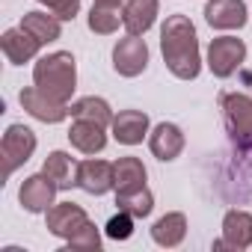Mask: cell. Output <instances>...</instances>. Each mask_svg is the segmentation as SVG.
Masks as SVG:
<instances>
[{"mask_svg":"<svg viewBox=\"0 0 252 252\" xmlns=\"http://www.w3.org/2000/svg\"><path fill=\"white\" fill-rule=\"evenodd\" d=\"M68 243V249H101V231H98V225L95 222H89V225H83L71 240H65Z\"/></svg>","mask_w":252,"mask_h":252,"instance_id":"484cf974","label":"cell"},{"mask_svg":"<svg viewBox=\"0 0 252 252\" xmlns=\"http://www.w3.org/2000/svg\"><path fill=\"white\" fill-rule=\"evenodd\" d=\"M184 237H187V217H184L181 211L163 214V217L152 225V240H155L158 246L172 249V246H178Z\"/></svg>","mask_w":252,"mask_h":252,"instance_id":"d6986e66","label":"cell"},{"mask_svg":"<svg viewBox=\"0 0 252 252\" xmlns=\"http://www.w3.org/2000/svg\"><path fill=\"white\" fill-rule=\"evenodd\" d=\"M18 101H21V107H24L33 119H39V122H45V125H57V122H63V119L71 116V107H68V104H60V101L48 98L36 83H33V86H24V89L18 92Z\"/></svg>","mask_w":252,"mask_h":252,"instance_id":"52a82bcc","label":"cell"},{"mask_svg":"<svg viewBox=\"0 0 252 252\" xmlns=\"http://www.w3.org/2000/svg\"><path fill=\"white\" fill-rule=\"evenodd\" d=\"M95 3H101V6H122L125 0H95Z\"/></svg>","mask_w":252,"mask_h":252,"instance_id":"83f0119b","label":"cell"},{"mask_svg":"<svg viewBox=\"0 0 252 252\" xmlns=\"http://www.w3.org/2000/svg\"><path fill=\"white\" fill-rule=\"evenodd\" d=\"M246 3L243 0H208L205 21L214 30H240L246 24Z\"/></svg>","mask_w":252,"mask_h":252,"instance_id":"8fae6325","label":"cell"},{"mask_svg":"<svg viewBox=\"0 0 252 252\" xmlns=\"http://www.w3.org/2000/svg\"><path fill=\"white\" fill-rule=\"evenodd\" d=\"M104 231H107L110 240H128L134 234V217L128 211H119V214H113L107 220V228Z\"/></svg>","mask_w":252,"mask_h":252,"instance_id":"d4e9b609","label":"cell"},{"mask_svg":"<svg viewBox=\"0 0 252 252\" xmlns=\"http://www.w3.org/2000/svg\"><path fill=\"white\" fill-rule=\"evenodd\" d=\"M222 116L225 128L237 149H252V98L243 92H225L222 95Z\"/></svg>","mask_w":252,"mask_h":252,"instance_id":"3957f363","label":"cell"},{"mask_svg":"<svg viewBox=\"0 0 252 252\" xmlns=\"http://www.w3.org/2000/svg\"><path fill=\"white\" fill-rule=\"evenodd\" d=\"M0 48H3V57H6L12 65H24V63H30V60L42 51V42H39L36 36H30L24 27H12V30L3 33Z\"/></svg>","mask_w":252,"mask_h":252,"instance_id":"5bb4252c","label":"cell"},{"mask_svg":"<svg viewBox=\"0 0 252 252\" xmlns=\"http://www.w3.org/2000/svg\"><path fill=\"white\" fill-rule=\"evenodd\" d=\"M42 172H45L48 178H54L60 190L77 187V163H74L71 155H65V152H51V155L45 158V163H42Z\"/></svg>","mask_w":252,"mask_h":252,"instance_id":"ffe728a7","label":"cell"},{"mask_svg":"<svg viewBox=\"0 0 252 252\" xmlns=\"http://www.w3.org/2000/svg\"><path fill=\"white\" fill-rule=\"evenodd\" d=\"M116 205H119V211H128L134 220H146L155 208V196H152L149 187H143V190H134V193L116 196Z\"/></svg>","mask_w":252,"mask_h":252,"instance_id":"603a6c76","label":"cell"},{"mask_svg":"<svg viewBox=\"0 0 252 252\" xmlns=\"http://www.w3.org/2000/svg\"><path fill=\"white\" fill-rule=\"evenodd\" d=\"M184 146H187L184 131L178 128V125H172V122H160L158 128L152 131V137H149V149H152V155H155L158 160H163V163L175 160V158L184 152Z\"/></svg>","mask_w":252,"mask_h":252,"instance_id":"4fadbf2b","label":"cell"},{"mask_svg":"<svg viewBox=\"0 0 252 252\" xmlns=\"http://www.w3.org/2000/svg\"><path fill=\"white\" fill-rule=\"evenodd\" d=\"M68 143H71L80 155H98V152H104V146H107V134H104L101 125H95V122L74 119L71 131H68Z\"/></svg>","mask_w":252,"mask_h":252,"instance_id":"ac0fdd59","label":"cell"},{"mask_svg":"<svg viewBox=\"0 0 252 252\" xmlns=\"http://www.w3.org/2000/svg\"><path fill=\"white\" fill-rule=\"evenodd\" d=\"M77 187L89 196H104L107 190H113V163L107 160H80L77 163Z\"/></svg>","mask_w":252,"mask_h":252,"instance_id":"7c38bea8","label":"cell"},{"mask_svg":"<svg viewBox=\"0 0 252 252\" xmlns=\"http://www.w3.org/2000/svg\"><path fill=\"white\" fill-rule=\"evenodd\" d=\"M57 190H60L57 181L48 178L45 172H39V175L24 178V184H21V190H18V202H21V208L30 211V214H48V211L54 208Z\"/></svg>","mask_w":252,"mask_h":252,"instance_id":"ba28073f","label":"cell"},{"mask_svg":"<svg viewBox=\"0 0 252 252\" xmlns=\"http://www.w3.org/2000/svg\"><path fill=\"white\" fill-rule=\"evenodd\" d=\"M18 27H24L30 36H36L42 45L57 42V39L63 36V21H60L57 15H48V12H27Z\"/></svg>","mask_w":252,"mask_h":252,"instance_id":"44dd1931","label":"cell"},{"mask_svg":"<svg viewBox=\"0 0 252 252\" xmlns=\"http://www.w3.org/2000/svg\"><path fill=\"white\" fill-rule=\"evenodd\" d=\"M243 60H246V45H243V39H237V36L211 39V45H208V68H211L214 77H220V80L231 77V74L240 68Z\"/></svg>","mask_w":252,"mask_h":252,"instance_id":"5b68a950","label":"cell"},{"mask_svg":"<svg viewBox=\"0 0 252 252\" xmlns=\"http://www.w3.org/2000/svg\"><path fill=\"white\" fill-rule=\"evenodd\" d=\"M71 116L74 119H86V122H95L101 128L113 125V110L104 98H95V95H86V98H77L71 104Z\"/></svg>","mask_w":252,"mask_h":252,"instance_id":"7402d4cb","label":"cell"},{"mask_svg":"<svg viewBox=\"0 0 252 252\" xmlns=\"http://www.w3.org/2000/svg\"><path fill=\"white\" fill-rule=\"evenodd\" d=\"M158 0H125V9H122V24L131 36H143L155 27L158 21Z\"/></svg>","mask_w":252,"mask_h":252,"instance_id":"2e32d148","label":"cell"},{"mask_svg":"<svg viewBox=\"0 0 252 252\" xmlns=\"http://www.w3.org/2000/svg\"><path fill=\"white\" fill-rule=\"evenodd\" d=\"M160 54L178 80H196L202 71L199 36L187 15H169L160 27Z\"/></svg>","mask_w":252,"mask_h":252,"instance_id":"6da1fadb","label":"cell"},{"mask_svg":"<svg viewBox=\"0 0 252 252\" xmlns=\"http://www.w3.org/2000/svg\"><path fill=\"white\" fill-rule=\"evenodd\" d=\"M36 152V134L27 125H9L3 143H0V155H3V175L9 178L15 169H21Z\"/></svg>","mask_w":252,"mask_h":252,"instance_id":"277c9868","label":"cell"},{"mask_svg":"<svg viewBox=\"0 0 252 252\" xmlns=\"http://www.w3.org/2000/svg\"><path fill=\"white\" fill-rule=\"evenodd\" d=\"M146 65H149V45H146V39L128 33L125 39L116 42V48H113V68L122 77H137V74L146 71Z\"/></svg>","mask_w":252,"mask_h":252,"instance_id":"8992f818","label":"cell"},{"mask_svg":"<svg viewBox=\"0 0 252 252\" xmlns=\"http://www.w3.org/2000/svg\"><path fill=\"white\" fill-rule=\"evenodd\" d=\"M42 6L51 9V15H57L60 21H74V15L80 12V0H39Z\"/></svg>","mask_w":252,"mask_h":252,"instance_id":"4316f807","label":"cell"},{"mask_svg":"<svg viewBox=\"0 0 252 252\" xmlns=\"http://www.w3.org/2000/svg\"><path fill=\"white\" fill-rule=\"evenodd\" d=\"M33 83L54 101L60 104H68L71 95H74V86H77V65H74V57L68 51H57V54H48L36 63L33 68Z\"/></svg>","mask_w":252,"mask_h":252,"instance_id":"7a4b0ae2","label":"cell"},{"mask_svg":"<svg viewBox=\"0 0 252 252\" xmlns=\"http://www.w3.org/2000/svg\"><path fill=\"white\" fill-rule=\"evenodd\" d=\"M252 246V214L249 211H228L222 217V240L214 243V249H249Z\"/></svg>","mask_w":252,"mask_h":252,"instance_id":"30bf717a","label":"cell"},{"mask_svg":"<svg viewBox=\"0 0 252 252\" xmlns=\"http://www.w3.org/2000/svg\"><path fill=\"white\" fill-rule=\"evenodd\" d=\"M119 21H122L119 6H101V3H92L89 18H86L89 30L98 33V36H110V33H116V30H119Z\"/></svg>","mask_w":252,"mask_h":252,"instance_id":"cb8c5ba5","label":"cell"},{"mask_svg":"<svg viewBox=\"0 0 252 252\" xmlns=\"http://www.w3.org/2000/svg\"><path fill=\"white\" fill-rule=\"evenodd\" d=\"M146 187V166L140 158H119L113 163V190L116 196L122 193H134V190H143Z\"/></svg>","mask_w":252,"mask_h":252,"instance_id":"e0dca14e","label":"cell"},{"mask_svg":"<svg viewBox=\"0 0 252 252\" xmlns=\"http://www.w3.org/2000/svg\"><path fill=\"white\" fill-rule=\"evenodd\" d=\"M149 134V116L143 110H122L113 116V137L122 146H140Z\"/></svg>","mask_w":252,"mask_h":252,"instance_id":"9a60e30c","label":"cell"},{"mask_svg":"<svg viewBox=\"0 0 252 252\" xmlns=\"http://www.w3.org/2000/svg\"><path fill=\"white\" fill-rule=\"evenodd\" d=\"M92 220L86 217V211L74 202H54V208L48 211V231L54 237H63V240H71L83 225H89Z\"/></svg>","mask_w":252,"mask_h":252,"instance_id":"9c48e42d","label":"cell"}]
</instances>
